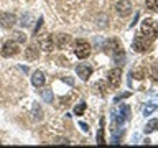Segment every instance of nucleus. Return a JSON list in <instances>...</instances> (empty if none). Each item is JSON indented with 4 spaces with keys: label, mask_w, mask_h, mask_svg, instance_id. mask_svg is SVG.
<instances>
[{
    "label": "nucleus",
    "mask_w": 158,
    "mask_h": 148,
    "mask_svg": "<svg viewBox=\"0 0 158 148\" xmlns=\"http://www.w3.org/2000/svg\"><path fill=\"white\" fill-rule=\"evenodd\" d=\"M44 81H46V77H44V74L41 71H36L31 76V82H33V86L35 87H41L44 86Z\"/></svg>",
    "instance_id": "nucleus-11"
},
{
    "label": "nucleus",
    "mask_w": 158,
    "mask_h": 148,
    "mask_svg": "<svg viewBox=\"0 0 158 148\" xmlns=\"http://www.w3.org/2000/svg\"><path fill=\"white\" fill-rule=\"evenodd\" d=\"M53 36L51 35H43V36H40V48L43 49V51H51L53 49Z\"/></svg>",
    "instance_id": "nucleus-10"
},
{
    "label": "nucleus",
    "mask_w": 158,
    "mask_h": 148,
    "mask_svg": "<svg viewBox=\"0 0 158 148\" xmlns=\"http://www.w3.org/2000/svg\"><path fill=\"white\" fill-rule=\"evenodd\" d=\"M156 107L158 105H156L155 102H148L147 105L143 107V115H150V113H153V112L156 110Z\"/></svg>",
    "instance_id": "nucleus-17"
},
{
    "label": "nucleus",
    "mask_w": 158,
    "mask_h": 148,
    "mask_svg": "<svg viewBox=\"0 0 158 148\" xmlns=\"http://www.w3.org/2000/svg\"><path fill=\"white\" fill-rule=\"evenodd\" d=\"M97 143L99 145H104L106 140H104V118H101V128L97 132Z\"/></svg>",
    "instance_id": "nucleus-19"
},
{
    "label": "nucleus",
    "mask_w": 158,
    "mask_h": 148,
    "mask_svg": "<svg viewBox=\"0 0 158 148\" xmlns=\"http://www.w3.org/2000/svg\"><path fill=\"white\" fill-rule=\"evenodd\" d=\"M79 127L82 128V132H89V127H87V123H84V122H79Z\"/></svg>",
    "instance_id": "nucleus-25"
},
{
    "label": "nucleus",
    "mask_w": 158,
    "mask_h": 148,
    "mask_svg": "<svg viewBox=\"0 0 158 148\" xmlns=\"http://www.w3.org/2000/svg\"><path fill=\"white\" fill-rule=\"evenodd\" d=\"M38 53H40V49H36L35 44H30L28 49L25 51V56H27L28 59H36L38 58Z\"/></svg>",
    "instance_id": "nucleus-14"
},
{
    "label": "nucleus",
    "mask_w": 158,
    "mask_h": 148,
    "mask_svg": "<svg viewBox=\"0 0 158 148\" xmlns=\"http://www.w3.org/2000/svg\"><path fill=\"white\" fill-rule=\"evenodd\" d=\"M33 117H35V120H41L43 118V110L38 104H33Z\"/></svg>",
    "instance_id": "nucleus-18"
},
{
    "label": "nucleus",
    "mask_w": 158,
    "mask_h": 148,
    "mask_svg": "<svg viewBox=\"0 0 158 148\" xmlns=\"http://www.w3.org/2000/svg\"><path fill=\"white\" fill-rule=\"evenodd\" d=\"M128 96H130V92H123V94H120V96H117L115 99H114V102H118V101H122V99H127Z\"/></svg>",
    "instance_id": "nucleus-23"
},
{
    "label": "nucleus",
    "mask_w": 158,
    "mask_h": 148,
    "mask_svg": "<svg viewBox=\"0 0 158 148\" xmlns=\"http://www.w3.org/2000/svg\"><path fill=\"white\" fill-rule=\"evenodd\" d=\"M54 143H69L68 140H64V138H59V140L58 142H54Z\"/></svg>",
    "instance_id": "nucleus-27"
},
{
    "label": "nucleus",
    "mask_w": 158,
    "mask_h": 148,
    "mask_svg": "<svg viewBox=\"0 0 158 148\" xmlns=\"http://www.w3.org/2000/svg\"><path fill=\"white\" fill-rule=\"evenodd\" d=\"M74 53L79 59H86L89 54H91V44L87 41H77L76 48H74Z\"/></svg>",
    "instance_id": "nucleus-4"
},
{
    "label": "nucleus",
    "mask_w": 158,
    "mask_h": 148,
    "mask_svg": "<svg viewBox=\"0 0 158 148\" xmlns=\"http://www.w3.org/2000/svg\"><path fill=\"white\" fill-rule=\"evenodd\" d=\"M41 99L44 102H48V104H53V91L51 89H43L41 91Z\"/></svg>",
    "instance_id": "nucleus-16"
},
{
    "label": "nucleus",
    "mask_w": 158,
    "mask_h": 148,
    "mask_svg": "<svg viewBox=\"0 0 158 148\" xmlns=\"http://www.w3.org/2000/svg\"><path fill=\"white\" fill-rule=\"evenodd\" d=\"M118 113L123 117V120H130L132 118V109H130V105H127V104H122L120 107H118Z\"/></svg>",
    "instance_id": "nucleus-12"
},
{
    "label": "nucleus",
    "mask_w": 158,
    "mask_h": 148,
    "mask_svg": "<svg viewBox=\"0 0 158 148\" xmlns=\"http://www.w3.org/2000/svg\"><path fill=\"white\" fill-rule=\"evenodd\" d=\"M109 56L114 59V63H115L118 68L125 64V53H123V49L120 48V44H117V46L114 48L110 53H109Z\"/></svg>",
    "instance_id": "nucleus-5"
},
{
    "label": "nucleus",
    "mask_w": 158,
    "mask_h": 148,
    "mask_svg": "<svg viewBox=\"0 0 158 148\" xmlns=\"http://www.w3.org/2000/svg\"><path fill=\"white\" fill-rule=\"evenodd\" d=\"M109 84H110L112 87H118L120 86V77H122V71L120 68H114L109 71Z\"/></svg>",
    "instance_id": "nucleus-8"
},
{
    "label": "nucleus",
    "mask_w": 158,
    "mask_h": 148,
    "mask_svg": "<svg viewBox=\"0 0 158 148\" xmlns=\"http://www.w3.org/2000/svg\"><path fill=\"white\" fill-rule=\"evenodd\" d=\"M13 41H17V43H25L27 41V35H23L22 31H13Z\"/></svg>",
    "instance_id": "nucleus-20"
},
{
    "label": "nucleus",
    "mask_w": 158,
    "mask_h": 148,
    "mask_svg": "<svg viewBox=\"0 0 158 148\" xmlns=\"http://www.w3.org/2000/svg\"><path fill=\"white\" fill-rule=\"evenodd\" d=\"M69 41H71V36H69V35L61 33V35H58V36H56V44H58L59 48H64Z\"/></svg>",
    "instance_id": "nucleus-13"
},
{
    "label": "nucleus",
    "mask_w": 158,
    "mask_h": 148,
    "mask_svg": "<svg viewBox=\"0 0 158 148\" xmlns=\"http://www.w3.org/2000/svg\"><path fill=\"white\" fill-rule=\"evenodd\" d=\"M137 22H138V13H135V18H133V22L130 23V28H132V27H135V23H137Z\"/></svg>",
    "instance_id": "nucleus-26"
},
{
    "label": "nucleus",
    "mask_w": 158,
    "mask_h": 148,
    "mask_svg": "<svg viewBox=\"0 0 158 148\" xmlns=\"http://www.w3.org/2000/svg\"><path fill=\"white\" fill-rule=\"evenodd\" d=\"M147 7L150 8V10L158 12V0H147Z\"/></svg>",
    "instance_id": "nucleus-22"
},
{
    "label": "nucleus",
    "mask_w": 158,
    "mask_h": 148,
    "mask_svg": "<svg viewBox=\"0 0 158 148\" xmlns=\"http://www.w3.org/2000/svg\"><path fill=\"white\" fill-rule=\"evenodd\" d=\"M132 46L137 53H143L152 46V39L148 36H143V33H137L133 41H132Z\"/></svg>",
    "instance_id": "nucleus-1"
},
{
    "label": "nucleus",
    "mask_w": 158,
    "mask_h": 148,
    "mask_svg": "<svg viewBox=\"0 0 158 148\" xmlns=\"http://www.w3.org/2000/svg\"><path fill=\"white\" fill-rule=\"evenodd\" d=\"M115 12L120 15V17H127V15L132 13V2L130 0H118L115 3Z\"/></svg>",
    "instance_id": "nucleus-7"
},
{
    "label": "nucleus",
    "mask_w": 158,
    "mask_h": 148,
    "mask_svg": "<svg viewBox=\"0 0 158 148\" xmlns=\"http://www.w3.org/2000/svg\"><path fill=\"white\" fill-rule=\"evenodd\" d=\"M41 25H43V18L40 17V20H38V23H36V27H35V30H33V33L36 35L38 31H40V28H41Z\"/></svg>",
    "instance_id": "nucleus-24"
},
{
    "label": "nucleus",
    "mask_w": 158,
    "mask_h": 148,
    "mask_svg": "<svg viewBox=\"0 0 158 148\" xmlns=\"http://www.w3.org/2000/svg\"><path fill=\"white\" fill-rule=\"evenodd\" d=\"M142 33L153 41V39L158 36V23H155L150 18L143 20V22H142Z\"/></svg>",
    "instance_id": "nucleus-2"
},
{
    "label": "nucleus",
    "mask_w": 158,
    "mask_h": 148,
    "mask_svg": "<svg viewBox=\"0 0 158 148\" xmlns=\"http://www.w3.org/2000/svg\"><path fill=\"white\" fill-rule=\"evenodd\" d=\"M76 72H77V76L81 77L82 81H87V79L91 77V74H92V68L89 66V64L82 63V64H79V66L76 68Z\"/></svg>",
    "instance_id": "nucleus-9"
},
{
    "label": "nucleus",
    "mask_w": 158,
    "mask_h": 148,
    "mask_svg": "<svg viewBox=\"0 0 158 148\" xmlns=\"http://www.w3.org/2000/svg\"><path fill=\"white\" fill-rule=\"evenodd\" d=\"M20 53V48L18 44L13 41V39H10V41H5L3 43V48H2V54L5 58H12V56H17Z\"/></svg>",
    "instance_id": "nucleus-3"
},
{
    "label": "nucleus",
    "mask_w": 158,
    "mask_h": 148,
    "mask_svg": "<svg viewBox=\"0 0 158 148\" xmlns=\"http://www.w3.org/2000/svg\"><path fill=\"white\" fill-rule=\"evenodd\" d=\"M15 23H17V17H15V13L0 12V27H2V28H12Z\"/></svg>",
    "instance_id": "nucleus-6"
},
{
    "label": "nucleus",
    "mask_w": 158,
    "mask_h": 148,
    "mask_svg": "<svg viewBox=\"0 0 158 148\" xmlns=\"http://www.w3.org/2000/svg\"><path fill=\"white\" fill-rule=\"evenodd\" d=\"M158 130V118H153V120H150L145 125V133L148 135V133H153V132H156Z\"/></svg>",
    "instance_id": "nucleus-15"
},
{
    "label": "nucleus",
    "mask_w": 158,
    "mask_h": 148,
    "mask_svg": "<svg viewBox=\"0 0 158 148\" xmlns=\"http://www.w3.org/2000/svg\"><path fill=\"white\" fill-rule=\"evenodd\" d=\"M86 112V102H79L76 107H74V113L76 115H82V113Z\"/></svg>",
    "instance_id": "nucleus-21"
}]
</instances>
